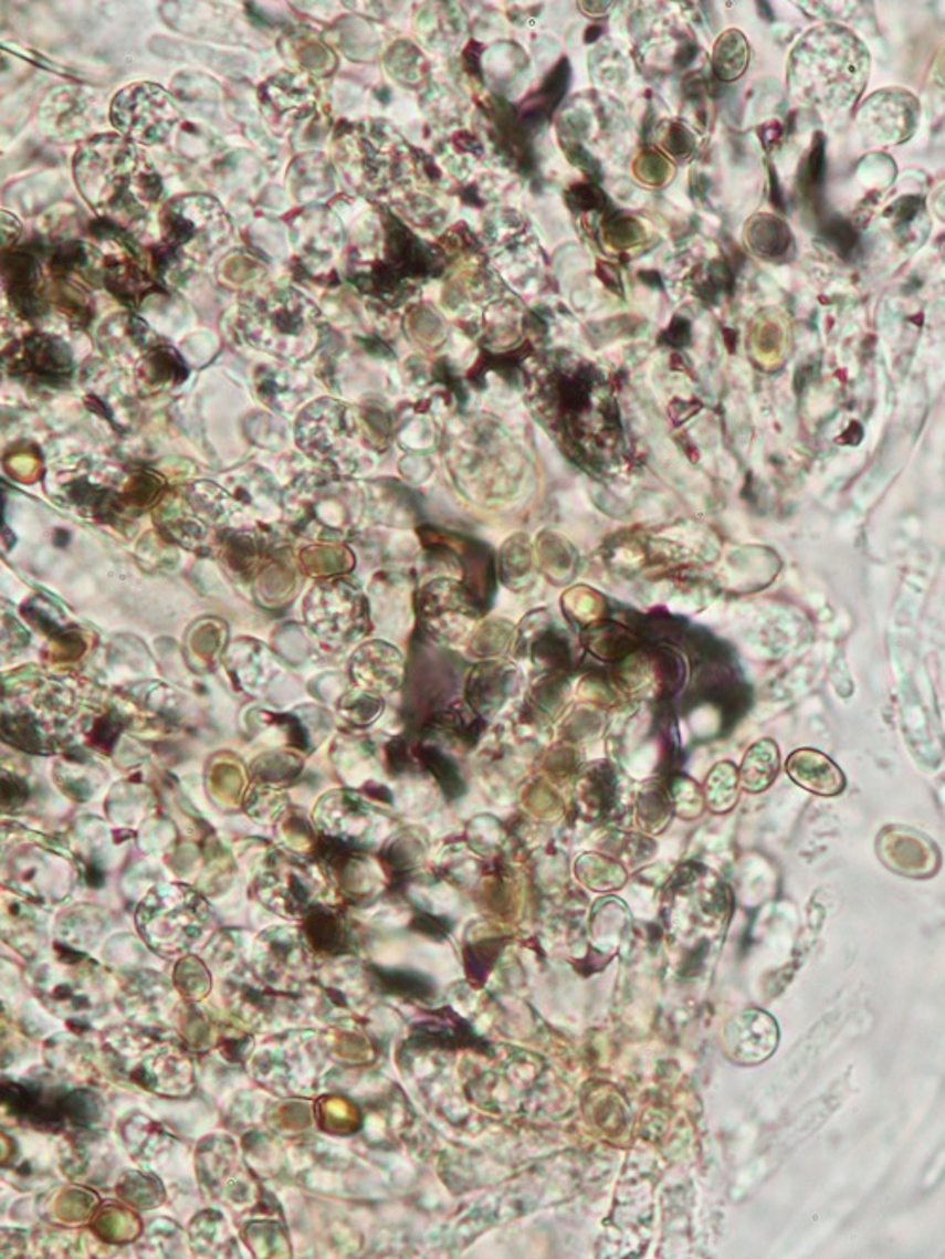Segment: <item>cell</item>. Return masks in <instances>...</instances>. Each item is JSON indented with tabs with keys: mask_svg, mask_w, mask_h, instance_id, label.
<instances>
[{
	"mask_svg": "<svg viewBox=\"0 0 945 1259\" xmlns=\"http://www.w3.org/2000/svg\"><path fill=\"white\" fill-rule=\"evenodd\" d=\"M822 233L827 237L828 241L834 244L836 250L840 252L843 258H849L857 249V233L854 229L843 220H827Z\"/></svg>",
	"mask_w": 945,
	"mask_h": 1259,
	"instance_id": "obj_16",
	"label": "cell"
},
{
	"mask_svg": "<svg viewBox=\"0 0 945 1259\" xmlns=\"http://www.w3.org/2000/svg\"><path fill=\"white\" fill-rule=\"evenodd\" d=\"M375 979L388 995H399L405 998H428L433 993L430 979L417 973L407 971H380L372 966Z\"/></svg>",
	"mask_w": 945,
	"mask_h": 1259,
	"instance_id": "obj_10",
	"label": "cell"
},
{
	"mask_svg": "<svg viewBox=\"0 0 945 1259\" xmlns=\"http://www.w3.org/2000/svg\"><path fill=\"white\" fill-rule=\"evenodd\" d=\"M112 125L133 143H165L180 119L169 95L154 84H135L119 93L111 112Z\"/></svg>",
	"mask_w": 945,
	"mask_h": 1259,
	"instance_id": "obj_4",
	"label": "cell"
},
{
	"mask_svg": "<svg viewBox=\"0 0 945 1259\" xmlns=\"http://www.w3.org/2000/svg\"><path fill=\"white\" fill-rule=\"evenodd\" d=\"M795 784L819 796H838L846 789V776L832 758L817 749H798L787 763Z\"/></svg>",
	"mask_w": 945,
	"mask_h": 1259,
	"instance_id": "obj_6",
	"label": "cell"
},
{
	"mask_svg": "<svg viewBox=\"0 0 945 1259\" xmlns=\"http://www.w3.org/2000/svg\"><path fill=\"white\" fill-rule=\"evenodd\" d=\"M12 361L13 375H34L48 382H60L72 369L71 350L50 335H31Z\"/></svg>",
	"mask_w": 945,
	"mask_h": 1259,
	"instance_id": "obj_5",
	"label": "cell"
},
{
	"mask_svg": "<svg viewBox=\"0 0 945 1259\" xmlns=\"http://www.w3.org/2000/svg\"><path fill=\"white\" fill-rule=\"evenodd\" d=\"M267 93V101L274 106V111L286 116H301L305 108L313 105L311 101V90L308 84H300V80L292 76V74H284L279 78L267 84L265 87Z\"/></svg>",
	"mask_w": 945,
	"mask_h": 1259,
	"instance_id": "obj_9",
	"label": "cell"
},
{
	"mask_svg": "<svg viewBox=\"0 0 945 1259\" xmlns=\"http://www.w3.org/2000/svg\"><path fill=\"white\" fill-rule=\"evenodd\" d=\"M420 757L430 772H433V776L438 777L439 784L443 785L444 793H449L452 798L462 793V779L458 776L456 768L449 763V758H444L438 749H422Z\"/></svg>",
	"mask_w": 945,
	"mask_h": 1259,
	"instance_id": "obj_12",
	"label": "cell"
},
{
	"mask_svg": "<svg viewBox=\"0 0 945 1259\" xmlns=\"http://www.w3.org/2000/svg\"><path fill=\"white\" fill-rule=\"evenodd\" d=\"M412 928L418 933L428 934L433 938H443L450 931L449 921L441 920V917H433V915L418 914L412 920Z\"/></svg>",
	"mask_w": 945,
	"mask_h": 1259,
	"instance_id": "obj_17",
	"label": "cell"
},
{
	"mask_svg": "<svg viewBox=\"0 0 945 1259\" xmlns=\"http://www.w3.org/2000/svg\"><path fill=\"white\" fill-rule=\"evenodd\" d=\"M753 233L766 235V241L756 244V249L760 250L763 254H781L789 246V229L774 218H764V223H758Z\"/></svg>",
	"mask_w": 945,
	"mask_h": 1259,
	"instance_id": "obj_13",
	"label": "cell"
},
{
	"mask_svg": "<svg viewBox=\"0 0 945 1259\" xmlns=\"http://www.w3.org/2000/svg\"><path fill=\"white\" fill-rule=\"evenodd\" d=\"M668 148H670L673 154H683V151H686L689 148H691V140H689V137H686L683 129H675V132H672V135H670V140H668Z\"/></svg>",
	"mask_w": 945,
	"mask_h": 1259,
	"instance_id": "obj_18",
	"label": "cell"
},
{
	"mask_svg": "<svg viewBox=\"0 0 945 1259\" xmlns=\"http://www.w3.org/2000/svg\"><path fill=\"white\" fill-rule=\"evenodd\" d=\"M177 371L183 373V367L175 353L157 350V353L151 354L150 359H148V371H146V375H148L154 382H157V385L164 382V380H175Z\"/></svg>",
	"mask_w": 945,
	"mask_h": 1259,
	"instance_id": "obj_15",
	"label": "cell"
},
{
	"mask_svg": "<svg viewBox=\"0 0 945 1259\" xmlns=\"http://www.w3.org/2000/svg\"><path fill=\"white\" fill-rule=\"evenodd\" d=\"M308 942L314 950L326 953L345 952L348 946V933L339 915L327 910H313L307 917Z\"/></svg>",
	"mask_w": 945,
	"mask_h": 1259,
	"instance_id": "obj_8",
	"label": "cell"
},
{
	"mask_svg": "<svg viewBox=\"0 0 945 1259\" xmlns=\"http://www.w3.org/2000/svg\"><path fill=\"white\" fill-rule=\"evenodd\" d=\"M159 223L165 252H169L170 260L212 252L229 231L222 207L214 199L204 196L172 199L161 210Z\"/></svg>",
	"mask_w": 945,
	"mask_h": 1259,
	"instance_id": "obj_3",
	"label": "cell"
},
{
	"mask_svg": "<svg viewBox=\"0 0 945 1259\" xmlns=\"http://www.w3.org/2000/svg\"><path fill=\"white\" fill-rule=\"evenodd\" d=\"M779 774V749L771 739H763L750 747L742 764V785L749 793H763L776 781Z\"/></svg>",
	"mask_w": 945,
	"mask_h": 1259,
	"instance_id": "obj_7",
	"label": "cell"
},
{
	"mask_svg": "<svg viewBox=\"0 0 945 1259\" xmlns=\"http://www.w3.org/2000/svg\"><path fill=\"white\" fill-rule=\"evenodd\" d=\"M747 65V46L744 36L739 33H728L724 36L721 46H717L715 69L721 78H737Z\"/></svg>",
	"mask_w": 945,
	"mask_h": 1259,
	"instance_id": "obj_11",
	"label": "cell"
},
{
	"mask_svg": "<svg viewBox=\"0 0 945 1259\" xmlns=\"http://www.w3.org/2000/svg\"><path fill=\"white\" fill-rule=\"evenodd\" d=\"M822 180H825V143H822L821 137H817L816 146L809 154L808 161L804 165V190L809 196H813L821 188Z\"/></svg>",
	"mask_w": 945,
	"mask_h": 1259,
	"instance_id": "obj_14",
	"label": "cell"
},
{
	"mask_svg": "<svg viewBox=\"0 0 945 1259\" xmlns=\"http://www.w3.org/2000/svg\"><path fill=\"white\" fill-rule=\"evenodd\" d=\"M82 196L112 222L144 220L161 196V180L138 146L122 137L85 144L74 161Z\"/></svg>",
	"mask_w": 945,
	"mask_h": 1259,
	"instance_id": "obj_1",
	"label": "cell"
},
{
	"mask_svg": "<svg viewBox=\"0 0 945 1259\" xmlns=\"http://www.w3.org/2000/svg\"><path fill=\"white\" fill-rule=\"evenodd\" d=\"M316 308L303 295L282 290L267 295L250 313L249 329L254 345L282 356H303L316 346Z\"/></svg>",
	"mask_w": 945,
	"mask_h": 1259,
	"instance_id": "obj_2",
	"label": "cell"
}]
</instances>
